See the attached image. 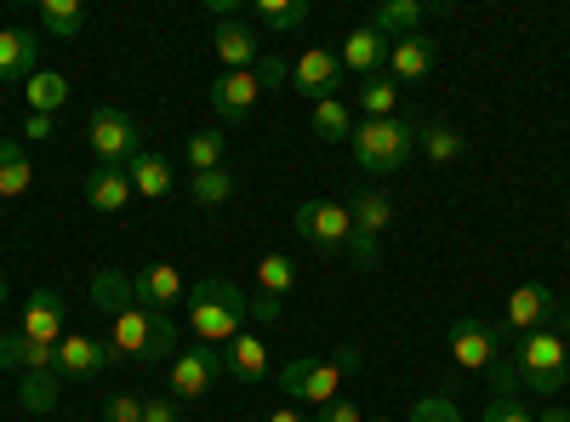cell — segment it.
<instances>
[{"label": "cell", "mask_w": 570, "mask_h": 422, "mask_svg": "<svg viewBox=\"0 0 570 422\" xmlns=\"http://www.w3.org/2000/svg\"><path fill=\"white\" fill-rule=\"evenodd\" d=\"M109 354L115 360H131V365H160L177 354V320L160 314V308H142V303H126L109 314Z\"/></svg>", "instance_id": "2"}, {"label": "cell", "mask_w": 570, "mask_h": 422, "mask_svg": "<svg viewBox=\"0 0 570 422\" xmlns=\"http://www.w3.org/2000/svg\"><path fill=\"white\" fill-rule=\"evenodd\" d=\"M279 308H285V303H274V297H252V320H257V325H274Z\"/></svg>", "instance_id": "46"}, {"label": "cell", "mask_w": 570, "mask_h": 422, "mask_svg": "<svg viewBox=\"0 0 570 422\" xmlns=\"http://www.w3.org/2000/svg\"><path fill=\"white\" fill-rule=\"evenodd\" d=\"M308 120H314V137H325V144H348L354 137V109L343 98H320Z\"/></svg>", "instance_id": "33"}, {"label": "cell", "mask_w": 570, "mask_h": 422, "mask_svg": "<svg viewBox=\"0 0 570 422\" xmlns=\"http://www.w3.org/2000/svg\"><path fill=\"white\" fill-rule=\"evenodd\" d=\"M292 228L303 234V241L314 246V252H348V241H354V217H348V200H303L297 212H292Z\"/></svg>", "instance_id": "8"}, {"label": "cell", "mask_w": 570, "mask_h": 422, "mask_svg": "<svg viewBox=\"0 0 570 422\" xmlns=\"http://www.w3.org/2000/svg\"><path fill=\"white\" fill-rule=\"evenodd\" d=\"M183 400H171V394H160V400H142V422H183V411H177Z\"/></svg>", "instance_id": "43"}, {"label": "cell", "mask_w": 570, "mask_h": 422, "mask_svg": "<svg viewBox=\"0 0 570 422\" xmlns=\"http://www.w3.org/2000/svg\"><path fill=\"white\" fill-rule=\"evenodd\" d=\"M252 320V292L240 279L228 274H206L195 279V292H188V325H195V343L206 349H223L228 337H240Z\"/></svg>", "instance_id": "1"}, {"label": "cell", "mask_w": 570, "mask_h": 422, "mask_svg": "<svg viewBox=\"0 0 570 422\" xmlns=\"http://www.w3.org/2000/svg\"><path fill=\"white\" fill-rule=\"evenodd\" d=\"M389 46H394V40H383L371 23H354L348 40H343V52H337V58H343V75H360V80H365V75H383V69H389Z\"/></svg>", "instance_id": "17"}, {"label": "cell", "mask_w": 570, "mask_h": 422, "mask_svg": "<svg viewBox=\"0 0 570 422\" xmlns=\"http://www.w3.org/2000/svg\"><path fill=\"white\" fill-rule=\"evenodd\" d=\"M411 422H468V411L451 400V394H422L411 405Z\"/></svg>", "instance_id": "38"}, {"label": "cell", "mask_w": 570, "mask_h": 422, "mask_svg": "<svg viewBox=\"0 0 570 422\" xmlns=\"http://www.w3.org/2000/svg\"><path fill=\"white\" fill-rule=\"evenodd\" d=\"M268 365H274V360H268V343H263L257 332H240V337H228V343H223V371H228V377L263 383V377H274Z\"/></svg>", "instance_id": "19"}, {"label": "cell", "mask_w": 570, "mask_h": 422, "mask_svg": "<svg viewBox=\"0 0 570 422\" xmlns=\"http://www.w3.org/2000/svg\"><path fill=\"white\" fill-rule=\"evenodd\" d=\"M360 365V349H343L337 360H285L274 371V383L285 400H303V405H331L343 400V377Z\"/></svg>", "instance_id": "4"}, {"label": "cell", "mask_w": 570, "mask_h": 422, "mask_svg": "<svg viewBox=\"0 0 570 422\" xmlns=\"http://www.w3.org/2000/svg\"><path fill=\"white\" fill-rule=\"evenodd\" d=\"M365 422H389V416H365Z\"/></svg>", "instance_id": "50"}, {"label": "cell", "mask_w": 570, "mask_h": 422, "mask_svg": "<svg viewBox=\"0 0 570 422\" xmlns=\"http://www.w3.org/2000/svg\"><path fill=\"white\" fill-rule=\"evenodd\" d=\"M416 131L422 120H360L354 137H348V149H354V166L365 177H394L411 155H416Z\"/></svg>", "instance_id": "3"}, {"label": "cell", "mask_w": 570, "mask_h": 422, "mask_svg": "<svg viewBox=\"0 0 570 422\" xmlns=\"http://www.w3.org/2000/svg\"><path fill=\"white\" fill-rule=\"evenodd\" d=\"M80 195H86L91 212H104V217H109V212H120V206L131 200V177H126V166H91Z\"/></svg>", "instance_id": "23"}, {"label": "cell", "mask_w": 570, "mask_h": 422, "mask_svg": "<svg viewBox=\"0 0 570 422\" xmlns=\"http://www.w3.org/2000/svg\"><path fill=\"white\" fill-rule=\"evenodd\" d=\"M314 422H365L360 416V405L354 400H331V405H320V416Z\"/></svg>", "instance_id": "44"}, {"label": "cell", "mask_w": 570, "mask_h": 422, "mask_svg": "<svg viewBox=\"0 0 570 422\" xmlns=\"http://www.w3.org/2000/svg\"><path fill=\"white\" fill-rule=\"evenodd\" d=\"M445 343H451V360L468 365V371H491V365L502 360V332H497L491 320H473V314L451 325Z\"/></svg>", "instance_id": "12"}, {"label": "cell", "mask_w": 570, "mask_h": 422, "mask_svg": "<svg viewBox=\"0 0 570 422\" xmlns=\"http://www.w3.org/2000/svg\"><path fill=\"white\" fill-rule=\"evenodd\" d=\"M508 332H570V303H559V292L553 286H542V279H531V286H513L508 292Z\"/></svg>", "instance_id": "6"}, {"label": "cell", "mask_w": 570, "mask_h": 422, "mask_svg": "<svg viewBox=\"0 0 570 422\" xmlns=\"http://www.w3.org/2000/svg\"><path fill=\"white\" fill-rule=\"evenodd\" d=\"M480 422H537V411H525L519 400H502V394H491V400H485V411H480Z\"/></svg>", "instance_id": "39"}, {"label": "cell", "mask_w": 570, "mask_h": 422, "mask_svg": "<svg viewBox=\"0 0 570 422\" xmlns=\"http://www.w3.org/2000/svg\"><path fill=\"white\" fill-rule=\"evenodd\" d=\"M508 360L519 371V383L537 389V394H559L570 383V354H564V337L559 332H525Z\"/></svg>", "instance_id": "5"}, {"label": "cell", "mask_w": 570, "mask_h": 422, "mask_svg": "<svg viewBox=\"0 0 570 422\" xmlns=\"http://www.w3.org/2000/svg\"><path fill=\"white\" fill-rule=\"evenodd\" d=\"M40 63V35L35 29H0V86L7 80H29Z\"/></svg>", "instance_id": "21"}, {"label": "cell", "mask_w": 570, "mask_h": 422, "mask_svg": "<svg viewBox=\"0 0 570 422\" xmlns=\"http://www.w3.org/2000/svg\"><path fill=\"white\" fill-rule=\"evenodd\" d=\"M348 217H354V241H348V257L354 268H371L376 263V246H383V228L394 223V206L383 189H360L348 200Z\"/></svg>", "instance_id": "9"}, {"label": "cell", "mask_w": 570, "mask_h": 422, "mask_svg": "<svg viewBox=\"0 0 570 422\" xmlns=\"http://www.w3.org/2000/svg\"><path fill=\"white\" fill-rule=\"evenodd\" d=\"M440 7L434 0H383V7H371V29L383 40H405V35H422V18H434Z\"/></svg>", "instance_id": "18"}, {"label": "cell", "mask_w": 570, "mask_h": 422, "mask_svg": "<svg viewBox=\"0 0 570 422\" xmlns=\"http://www.w3.org/2000/svg\"><path fill=\"white\" fill-rule=\"evenodd\" d=\"M537 422H570V411H564V405H553V411H542Z\"/></svg>", "instance_id": "48"}, {"label": "cell", "mask_w": 570, "mask_h": 422, "mask_svg": "<svg viewBox=\"0 0 570 422\" xmlns=\"http://www.w3.org/2000/svg\"><path fill=\"white\" fill-rule=\"evenodd\" d=\"M257 80H263V91H279L285 80H292V69H285V58L263 52V58H257Z\"/></svg>", "instance_id": "41"}, {"label": "cell", "mask_w": 570, "mask_h": 422, "mask_svg": "<svg viewBox=\"0 0 570 422\" xmlns=\"http://www.w3.org/2000/svg\"><path fill=\"white\" fill-rule=\"evenodd\" d=\"M485 377H491V394H502V400H519V389H525V383H519V371H513V360H508V354L485 371Z\"/></svg>", "instance_id": "40"}, {"label": "cell", "mask_w": 570, "mask_h": 422, "mask_svg": "<svg viewBox=\"0 0 570 422\" xmlns=\"http://www.w3.org/2000/svg\"><path fill=\"white\" fill-rule=\"evenodd\" d=\"M234 189H240V183H234V171H228V166H217V171H195V177H188V195H195V206H228V200H234Z\"/></svg>", "instance_id": "34"}, {"label": "cell", "mask_w": 570, "mask_h": 422, "mask_svg": "<svg viewBox=\"0 0 570 422\" xmlns=\"http://www.w3.org/2000/svg\"><path fill=\"white\" fill-rule=\"evenodd\" d=\"M63 320H69V303L52 292V286H35L29 303H23V320H18V332L35 337V343H63Z\"/></svg>", "instance_id": "14"}, {"label": "cell", "mask_w": 570, "mask_h": 422, "mask_svg": "<svg viewBox=\"0 0 570 422\" xmlns=\"http://www.w3.org/2000/svg\"><path fill=\"white\" fill-rule=\"evenodd\" d=\"M292 86L303 91V98H337V86H343V58L337 52H325V46H308V52L292 63Z\"/></svg>", "instance_id": "15"}, {"label": "cell", "mask_w": 570, "mask_h": 422, "mask_svg": "<svg viewBox=\"0 0 570 422\" xmlns=\"http://www.w3.org/2000/svg\"><path fill=\"white\" fill-rule=\"evenodd\" d=\"M104 422H142V400L137 394H115L104 405Z\"/></svg>", "instance_id": "42"}, {"label": "cell", "mask_w": 570, "mask_h": 422, "mask_svg": "<svg viewBox=\"0 0 570 422\" xmlns=\"http://www.w3.org/2000/svg\"><path fill=\"white\" fill-rule=\"evenodd\" d=\"M416 149L434 160V166H451V160L468 149V137H462L456 126H445V120H428V126L416 131Z\"/></svg>", "instance_id": "30"}, {"label": "cell", "mask_w": 570, "mask_h": 422, "mask_svg": "<svg viewBox=\"0 0 570 422\" xmlns=\"http://www.w3.org/2000/svg\"><path fill=\"white\" fill-rule=\"evenodd\" d=\"M257 23L274 35H292L308 23V0H257Z\"/></svg>", "instance_id": "37"}, {"label": "cell", "mask_w": 570, "mask_h": 422, "mask_svg": "<svg viewBox=\"0 0 570 422\" xmlns=\"http://www.w3.org/2000/svg\"><path fill=\"white\" fill-rule=\"evenodd\" d=\"M428 69H434V40L428 35H405L389 46V75L394 80H422Z\"/></svg>", "instance_id": "25"}, {"label": "cell", "mask_w": 570, "mask_h": 422, "mask_svg": "<svg viewBox=\"0 0 570 422\" xmlns=\"http://www.w3.org/2000/svg\"><path fill=\"white\" fill-rule=\"evenodd\" d=\"M40 29H46V35H58V40H75V35L86 29L80 0H40Z\"/></svg>", "instance_id": "35"}, {"label": "cell", "mask_w": 570, "mask_h": 422, "mask_svg": "<svg viewBox=\"0 0 570 422\" xmlns=\"http://www.w3.org/2000/svg\"><path fill=\"white\" fill-rule=\"evenodd\" d=\"M360 109H365V120H394V109H400V80H394V75H365V80H360Z\"/></svg>", "instance_id": "31"}, {"label": "cell", "mask_w": 570, "mask_h": 422, "mask_svg": "<svg viewBox=\"0 0 570 422\" xmlns=\"http://www.w3.org/2000/svg\"><path fill=\"white\" fill-rule=\"evenodd\" d=\"M0 308H7V274H0Z\"/></svg>", "instance_id": "49"}, {"label": "cell", "mask_w": 570, "mask_h": 422, "mask_svg": "<svg viewBox=\"0 0 570 422\" xmlns=\"http://www.w3.org/2000/svg\"><path fill=\"white\" fill-rule=\"evenodd\" d=\"M29 183H35L29 149L18 144V137H0V200H18V195H29Z\"/></svg>", "instance_id": "26"}, {"label": "cell", "mask_w": 570, "mask_h": 422, "mask_svg": "<svg viewBox=\"0 0 570 422\" xmlns=\"http://www.w3.org/2000/svg\"><path fill=\"white\" fill-rule=\"evenodd\" d=\"M212 46H217L223 69H257V58H263V40H257V29H252L240 12H234V18H217Z\"/></svg>", "instance_id": "16"}, {"label": "cell", "mask_w": 570, "mask_h": 422, "mask_svg": "<svg viewBox=\"0 0 570 422\" xmlns=\"http://www.w3.org/2000/svg\"><path fill=\"white\" fill-rule=\"evenodd\" d=\"M206 104H212V115L228 120V126L252 120V109L263 104V80H257V69H223V75L206 86Z\"/></svg>", "instance_id": "11"}, {"label": "cell", "mask_w": 570, "mask_h": 422, "mask_svg": "<svg viewBox=\"0 0 570 422\" xmlns=\"http://www.w3.org/2000/svg\"><path fill=\"white\" fill-rule=\"evenodd\" d=\"M23 98H29V115H58V109L69 104V80L52 75V69H35V75L23 80Z\"/></svg>", "instance_id": "27"}, {"label": "cell", "mask_w": 570, "mask_h": 422, "mask_svg": "<svg viewBox=\"0 0 570 422\" xmlns=\"http://www.w3.org/2000/svg\"><path fill=\"white\" fill-rule=\"evenodd\" d=\"M52 131H58V115H29V120H23V137H29V144H46Z\"/></svg>", "instance_id": "45"}, {"label": "cell", "mask_w": 570, "mask_h": 422, "mask_svg": "<svg viewBox=\"0 0 570 422\" xmlns=\"http://www.w3.org/2000/svg\"><path fill=\"white\" fill-rule=\"evenodd\" d=\"M126 303H137L131 297V274H120V268H98V274H91V308H98L104 320L115 308H126Z\"/></svg>", "instance_id": "32"}, {"label": "cell", "mask_w": 570, "mask_h": 422, "mask_svg": "<svg viewBox=\"0 0 570 422\" xmlns=\"http://www.w3.org/2000/svg\"><path fill=\"white\" fill-rule=\"evenodd\" d=\"M297 286V263L285 257V252H263L257 257V297H274V303H285V292Z\"/></svg>", "instance_id": "29"}, {"label": "cell", "mask_w": 570, "mask_h": 422, "mask_svg": "<svg viewBox=\"0 0 570 422\" xmlns=\"http://www.w3.org/2000/svg\"><path fill=\"white\" fill-rule=\"evenodd\" d=\"M109 337H91V332H63L58 343V377L69 383H86V377H98V371L109 365Z\"/></svg>", "instance_id": "13"}, {"label": "cell", "mask_w": 570, "mask_h": 422, "mask_svg": "<svg viewBox=\"0 0 570 422\" xmlns=\"http://www.w3.org/2000/svg\"><path fill=\"white\" fill-rule=\"evenodd\" d=\"M131 297H137L142 308L171 314V308H177V297H183V274H177L171 263H149L142 274H131Z\"/></svg>", "instance_id": "20"}, {"label": "cell", "mask_w": 570, "mask_h": 422, "mask_svg": "<svg viewBox=\"0 0 570 422\" xmlns=\"http://www.w3.org/2000/svg\"><path fill=\"white\" fill-rule=\"evenodd\" d=\"M183 160H188V171H217V166L228 160V131H223V126L195 131V137L183 144Z\"/></svg>", "instance_id": "28"}, {"label": "cell", "mask_w": 570, "mask_h": 422, "mask_svg": "<svg viewBox=\"0 0 570 422\" xmlns=\"http://www.w3.org/2000/svg\"><path fill=\"white\" fill-rule=\"evenodd\" d=\"M86 144L98 155V166H126L131 155H142V126L115 109V104H98L91 109V126H86Z\"/></svg>", "instance_id": "7"}, {"label": "cell", "mask_w": 570, "mask_h": 422, "mask_svg": "<svg viewBox=\"0 0 570 422\" xmlns=\"http://www.w3.org/2000/svg\"><path fill=\"white\" fill-rule=\"evenodd\" d=\"M268 422H314V416H303V411H285V405H279V411H268Z\"/></svg>", "instance_id": "47"}, {"label": "cell", "mask_w": 570, "mask_h": 422, "mask_svg": "<svg viewBox=\"0 0 570 422\" xmlns=\"http://www.w3.org/2000/svg\"><path fill=\"white\" fill-rule=\"evenodd\" d=\"M0 365H18V377H29V371H58V349L52 343H35L23 332H0Z\"/></svg>", "instance_id": "24"}, {"label": "cell", "mask_w": 570, "mask_h": 422, "mask_svg": "<svg viewBox=\"0 0 570 422\" xmlns=\"http://www.w3.org/2000/svg\"><path fill=\"white\" fill-rule=\"evenodd\" d=\"M18 400H23V411H35V416L58 411V371H29V377H18Z\"/></svg>", "instance_id": "36"}, {"label": "cell", "mask_w": 570, "mask_h": 422, "mask_svg": "<svg viewBox=\"0 0 570 422\" xmlns=\"http://www.w3.org/2000/svg\"><path fill=\"white\" fill-rule=\"evenodd\" d=\"M126 177H131V195H142V200H166V195L177 189L171 160H166V155H155V149L131 155V160H126Z\"/></svg>", "instance_id": "22"}, {"label": "cell", "mask_w": 570, "mask_h": 422, "mask_svg": "<svg viewBox=\"0 0 570 422\" xmlns=\"http://www.w3.org/2000/svg\"><path fill=\"white\" fill-rule=\"evenodd\" d=\"M166 377H171V400H206L217 389V377H223V349H206V343L177 349L171 365H166Z\"/></svg>", "instance_id": "10"}]
</instances>
